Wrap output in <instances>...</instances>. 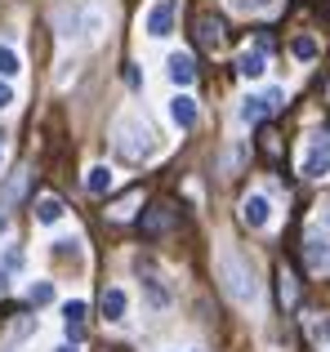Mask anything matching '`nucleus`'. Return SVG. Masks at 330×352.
<instances>
[{"label":"nucleus","mask_w":330,"mask_h":352,"mask_svg":"<svg viewBox=\"0 0 330 352\" xmlns=\"http://www.w3.org/2000/svg\"><path fill=\"white\" fill-rule=\"evenodd\" d=\"M170 120H174L179 129H192V125H197V98L174 94V98H170Z\"/></svg>","instance_id":"11"},{"label":"nucleus","mask_w":330,"mask_h":352,"mask_svg":"<svg viewBox=\"0 0 330 352\" xmlns=\"http://www.w3.org/2000/svg\"><path fill=\"white\" fill-rule=\"evenodd\" d=\"M165 67H170V80H174V85H192V80H197V67H192L188 54H170V63H165Z\"/></svg>","instance_id":"15"},{"label":"nucleus","mask_w":330,"mask_h":352,"mask_svg":"<svg viewBox=\"0 0 330 352\" xmlns=\"http://www.w3.org/2000/svg\"><path fill=\"white\" fill-rule=\"evenodd\" d=\"M54 254L63 258V263H80V241L72 236V241H54Z\"/></svg>","instance_id":"22"},{"label":"nucleus","mask_w":330,"mask_h":352,"mask_svg":"<svg viewBox=\"0 0 330 352\" xmlns=\"http://www.w3.org/2000/svg\"><path fill=\"white\" fill-rule=\"evenodd\" d=\"M322 210H326V214H322V219H326V223H330V201H326V206H322Z\"/></svg>","instance_id":"30"},{"label":"nucleus","mask_w":330,"mask_h":352,"mask_svg":"<svg viewBox=\"0 0 330 352\" xmlns=\"http://www.w3.org/2000/svg\"><path fill=\"white\" fill-rule=\"evenodd\" d=\"M139 272H143V290H148L152 312H165V308H170V290H165V281H161V276H152L143 263H139Z\"/></svg>","instance_id":"12"},{"label":"nucleus","mask_w":330,"mask_h":352,"mask_svg":"<svg viewBox=\"0 0 330 352\" xmlns=\"http://www.w3.org/2000/svg\"><path fill=\"white\" fill-rule=\"evenodd\" d=\"M18 72H23V58H18L14 50H9V45H0V76H18Z\"/></svg>","instance_id":"20"},{"label":"nucleus","mask_w":330,"mask_h":352,"mask_svg":"<svg viewBox=\"0 0 330 352\" xmlns=\"http://www.w3.org/2000/svg\"><path fill=\"white\" fill-rule=\"evenodd\" d=\"M304 263L313 272H330V236L326 232H308L304 236Z\"/></svg>","instance_id":"6"},{"label":"nucleus","mask_w":330,"mask_h":352,"mask_svg":"<svg viewBox=\"0 0 330 352\" xmlns=\"http://www.w3.org/2000/svg\"><path fill=\"white\" fill-rule=\"evenodd\" d=\"M63 326H67L72 339L85 335V303H80V299H67V303H63Z\"/></svg>","instance_id":"14"},{"label":"nucleus","mask_w":330,"mask_h":352,"mask_svg":"<svg viewBox=\"0 0 330 352\" xmlns=\"http://www.w3.org/2000/svg\"><path fill=\"white\" fill-rule=\"evenodd\" d=\"M0 294H5V272H0Z\"/></svg>","instance_id":"31"},{"label":"nucleus","mask_w":330,"mask_h":352,"mask_svg":"<svg viewBox=\"0 0 330 352\" xmlns=\"http://www.w3.org/2000/svg\"><path fill=\"white\" fill-rule=\"evenodd\" d=\"M277 107H281V89H268V94H254V98H245V103H241V120H245V125H254V120L272 116Z\"/></svg>","instance_id":"7"},{"label":"nucleus","mask_w":330,"mask_h":352,"mask_svg":"<svg viewBox=\"0 0 330 352\" xmlns=\"http://www.w3.org/2000/svg\"><path fill=\"white\" fill-rule=\"evenodd\" d=\"M219 281H223V290H228L232 303H241V308H254V303H259V276H254L250 258L236 245L219 250Z\"/></svg>","instance_id":"1"},{"label":"nucleus","mask_w":330,"mask_h":352,"mask_svg":"<svg viewBox=\"0 0 330 352\" xmlns=\"http://www.w3.org/2000/svg\"><path fill=\"white\" fill-rule=\"evenodd\" d=\"M197 45H201V50H210V54H219L228 45V27H223V18H219V14H201L197 18Z\"/></svg>","instance_id":"4"},{"label":"nucleus","mask_w":330,"mask_h":352,"mask_svg":"<svg viewBox=\"0 0 330 352\" xmlns=\"http://www.w3.org/2000/svg\"><path fill=\"white\" fill-rule=\"evenodd\" d=\"M32 330H36V317H23V321H18V326H14V339H27V335H32Z\"/></svg>","instance_id":"27"},{"label":"nucleus","mask_w":330,"mask_h":352,"mask_svg":"<svg viewBox=\"0 0 330 352\" xmlns=\"http://www.w3.org/2000/svg\"><path fill=\"white\" fill-rule=\"evenodd\" d=\"M27 299H32L36 308H45V303L54 299V285L50 281H32V285H27Z\"/></svg>","instance_id":"23"},{"label":"nucleus","mask_w":330,"mask_h":352,"mask_svg":"<svg viewBox=\"0 0 330 352\" xmlns=\"http://www.w3.org/2000/svg\"><path fill=\"white\" fill-rule=\"evenodd\" d=\"M85 188L94 192V197H103V192L112 188V170H107V165H94V170L85 174Z\"/></svg>","instance_id":"19"},{"label":"nucleus","mask_w":330,"mask_h":352,"mask_svg":"<svg viewBox=\"0 0 330 352\" xmlns=\"http://www.w3.org/2000/svg\"><path fill=\"white\" fill-rule=\"evenodd\" d=\"M241 161H245V147L241 143L228 147V152H223V174H236V170H241Z\"/></svg>","instance_id":"24"},{"label":"nucleus","mask_w":330,"mask_h":352,"mask_svg":"<svg viewBox=\"0 0 330 352\" xmlns=\"http://www.w3.org/2000/svg\"><path fill=\"white\" fill-rule=\"evenodd\" d=\"M116 152H121L125 161H148V156L157 152L152 129L143 125L139 116H121V120H116Z\"/></svg>","instance_id":"2"},{"label":"nucleus","mask_w":330,"mask_h":352,"mask_svg":"<svg viewBox=\"0 0 330 352\" xmlns=\"http://www.w3.org/2000/svg\"><path fill=\"white\" fill-rule=\"evenodd\" d=\"M58 219H63V201L58 197H41L36 201V223L41 228H54Z\"/></svg>","instance_id":"17"},{"label":"nucleus","mask_w":330,"mask_h":352,"mask_svg":"<svg viewBox=\"0 0 330 352\" xmlns=\"http://www.w3.org/2000/svg\"><path fill=\"white\" fill-rule=\"evenodd\" d=\"M14 107V89H9V80H0V112H9Z\"/></svg>","instance_id":"28"},{"label":"nucleus","mask_w":330,"mask_h":352,"mask_svg":"<svg viewBox=\"0 0 330 352\" xmlns=\"http://www.w3.org/2000/svg\"><path fill=\"white\" fill-rule=\"evenodd\" d=\"M326 174H330V129H317L304 152V179H326Z\"/></svg>","instance_id":"3"},{"label":"nucleus","mask_w":330,"mask_h":352,"mask_svg":"<svg viewBox=\"0 0 330 352\" xmlns=\"http://www.w3.org/2000/svg\"><path fill=\"white\" fill-rule=\"evenodd\" d=\"M143 27H148V36H170L174 32V0H152L148 18H143Z\"/></svg>","instance_id":"8"},{"label":"nucleus","mask_w":330,"mask_h":352,"mask_svg":"<svg viewBox=\"0 0 330 352\" xmlns=\"http://www.w3.org/2000/svg\"><path fill=\"white\" fill-rule=\"evenodd\" d=\"M236 72H241L245 80H259L263 72H268V36H259V41H254L241 58H236Z\"/></svg>","instance_id":"5"},{"label":"nucleus","mask_w":330,"mask_h":352,"mask_svg":"<svg viewBox=\"0 0 330 352\" xmlns=\"http://www.w3.org/2000/svg\"><path fill=\"white\" fill-rule=\"evenodd\" d=\"M58 352H76V348H58Z\"/></svg>","instance_id":"32"},{"label":"nucleus","mask_w":330,"mask_h":352,"mask_svg":"<svg viewBox=\"0 0 330 352\" xmlns=\"http://www.w3.org/2000/svg\"><path fill=\"white\" fill-rule=\"evenodd\" d=\"M139 201H143V192H130V197H121V201H116V206H112V214H116V219L134 214V206H139Z\"/></svg>","instance_id":"25"},{"label":"nucleus","mask_w":330,"mask_h":352,"mask_svg":"<svg viewBox=\"0 0 330 352\" xmlns=\"http://www.w3.org/2000/svg\"><path fill=\"white\" fill-rule=\"evenodd\" d=\"M174 228V210L170 206H152L148 214H143V236H165Z\"/></svg>","instance_id":"10"},{"label":"nucleus","mask_w":330,"mask_h":352,"mask_svg":"<svg viewBox=\"0 0 330 352\" xmlns=\"http://www.w3.org/2000/svg\"><path fill=\"white\" fill-rule=\"evenodd\" d=\"M241 219H245V228H268V219H272V201L263 197V192H250V197L241 201Z\"/></svg>","instance_id":"9"},{"label":"nucleus","mask_w":330,"mask_h":352,"mask_svg":"<svg viewBox=\"0 0 330 352\" xmlns=\"http://www.w3.org/2000/svg\"><path fill=\"white\" fill-rule=\"evenodd\" d=\"M272 0H232V9L236 14H259V9H268Z\"/></svg>","instance_id":"26"},{"label":"nucleus","mask_w":330,"mask_h":352,"mask_svg":"<svg viewBox=\"0 0 330 352\" xmlns=\"http://www.w3.org/2000/svg\"><path fill=\"white\" fill-rule=\"evenodd\" d=\"M0 161H5V147H0Z\"/></svg>","instance_id":"33"},{"label":"nucleus","mask_w":330,"mask_h":352,"mask_svg":"<svg viewBox=\"0 0 330 352\" xmlns=\"http://www.w3.org/2000/svg\"><path fill=\"white\" fill-rule=\"evenodd\" d=\"M290 54H295L299 63L317 58V41H313V36H295V41H290Z\"/></svg>","instance_id":"21"},{"label":"nucleus","mask_w":330,"mask_h":352,"mask_svg":"<svg viewBox=\"0 0 330 352\" xmlns=\"http://www.w3.org/2000/svg\"><path fill=\"white\" fill-rule=\"evenodd\" d=\"M277 290H281V308H295V303H299V281H295L290 267H281V272H277Z\"/></svg>","instance_id":"18"},{"label":"nucleus","mask_w":330,"mask_h":352,"mask_svg":"<svg viewBox=\"0 0 330 352\" xmlns=\"http://www.w3.org/2000/svg\"><path fill=\"white\" fill-rule=\"evenodd\" d=\"M9 232V214H0V236H5Z\"/></svg>","instance_id":"29"},{"label":"nucleus","mask_w":330,"mask_h":352,"mask_svg":"<svg viewBox=\"0 0 330 352\" xmlns=\"http://www.w3.org/2000/svg\"><path fill=\"white\" fill-rule=\"evenodd\" d=\"M125 308H130L125 290H121V285H107V290H103V317L107 321H125Z\"/></svg>","instance_id":"13"},{"label":"nucleus","mask_w":330,"mask_h":352,"mask_svg":"<svg viewBox=\"0 0 330 352\" xmlns=\"http://www.w3.org/2000/svg\"><path fill=\"white\" fill-rule=\"evenodd\" d=\"M23 192H27V170H14V174H9V183H5V192H0V210L18 206Z\"/></svg>","instance_id":"16"}]
</instances>
